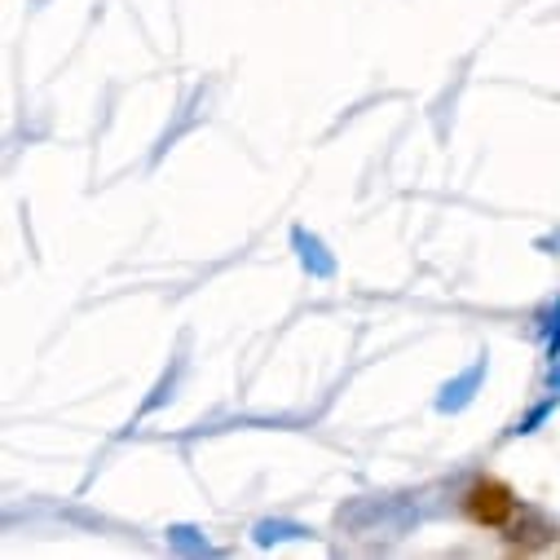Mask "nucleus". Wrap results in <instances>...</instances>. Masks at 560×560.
Here are the masks:
<instances>
[{
    "label": "nucleus",
    "instance_id": "1",
    "mask_svg": "<svg viewBox=\"0 0 560 560\" xmlns=\"http://www.w3.org/2000/svg\"><path fill=\"white\" fill-rule=\"evenodd\" d=\"M516 512H521L516 490L494 472H477L459 494V516L477 529H503Z\"/></svg>",
    "mask_w": 560,
    "mask_h": 560
},
{
    "label": "nucleus",
    "instance_id": "2",
    "mask_svg": "<svg viewBox=\"0 0 560 560\" xmlns=\"http://www.w3.org/2000/svg\"><path fill=\"white\" fill-rule=\"evenodd\" d=\"M499 534H503V547H508L512 556H516V551H521V556H534V551L551 547L556 525H551V521H547L538 508H525V503H521V512H516V516H512V521H508Z\"/></svg>",
    "mask_w": 560,
    "mask_h": 560
}]
</instances>
